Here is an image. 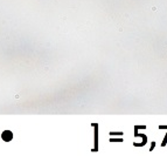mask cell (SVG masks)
I'll return each instance as SVG.
<instances>
[{
	"label": "cell",
	"instance_id": "6da1fadb",
	"mask_svg": "<svg viewBox=\"0 0 167 156\" xmlns=\"http://www.w3.org/2000/svg\"><path fill=\"white\" fill-rule=\"evenodd\" d=\"M1 137H3V140H4V141L10 142V141H12V139H13V133H12V132H10V130H5V132H3Z\"/></svg>",
	"mask_w": 167,
	"mask_h": 156
}]
</instances>
